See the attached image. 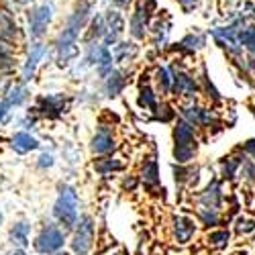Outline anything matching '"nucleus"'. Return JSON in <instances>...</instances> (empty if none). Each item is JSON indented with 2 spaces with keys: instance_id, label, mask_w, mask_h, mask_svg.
<instances>
[{
  "instance_id": "f257e3e1",
  "label": "nucleus",
  "mask_w": 255,
  "mask_h": 255,
  "mask_svg": "<svg viewBox=\"0 0 255 255\" xmlns=\"http://www.w3.org/2000/svg\"><path fill=\"white\" fill-rule=\"evenodd\" d=\"M53 215L63 225V229H74L78 225V192L72 186H63L59 190Z\"/></svg>"
},
{
  "instance_id": "f03ea898",
  "label": "nucleus",
  "mask_w": 255,
  "mask_h": 255,
  "mask_svg": "<svg viewBox=\"0 0 255 255\" xmlns=\"http://www.w3.org/2000/svg\"><path fill=\"white\" fill-rule=\"evenodd\" d=\"M212 33V37L217 39V43L223 47V49H227L229 53H233V55H241L243 53V43H241V37H239V33H241V29L237 27V25H227V27H217V29H212L210 31Z\"/></svg>"
},
{
  "instance_id": "7ed1b4c3",
  "label": "nucleus",
  "mask_w": 255,
  "mask_h": 255,
  "mask_svg": "<svg viewBox=\"0 0 255 255\" xmlns=\"http://www.w3.org/2000/svg\"><path fill=\"white\" fill-rule=\"evenodd\" d=\"M80 29H82V27H78V25H74V23H68V27L63 29V33L59 35V39H57V59H59L61 66H63V63H68L72 57L78 55L76 43H78V33H80Z\"/></svg>"
},
{
  "instance_id": "20e7f679",
  "label": "nucleus",
  "mask_w": 255,
  "mask_h": 255,
  "mask_svg": "<svg viewBox=\"0 0 255 255\" xmlns=\"http://www.w3.org/2000/svg\"><path fill=\"white\" fill-rule=\"evenodd\" d=\"M94 243V221L92 217H82L72 241V249L76 255H86Z\"/></svg>"
},
{
  "instance_id": "39448f33",
  "label": "nucleus",
  "mask_w": 255,
  "mask_h": 255,
  "mask_svg": "<svg viewBox=\"0 0 255 255\" xmlns=\"http://www.w3.org/2000/svg\"><path fill=\"white\" fill-rule=\"evenodd\" d=\"M63 247V233L55 225H47L43 231L39 233V237L35 241V249L43 255L57 253Z\"/></svg>"
},
{
  "instance_id": "423d86ee",
  "label": "nucleus",
  "mask_w": 255,
  "mask_h": 255,
  "mask_svg": "<svg viewBox=\"0 0 255 255\" xmlns=\"http://www.w3.org/2000/svg\"><path fill=\"white\" fill-rule=\"evenodd\" d=\"M51 20V8L49 6H41L37 8L31 16H29V25H31V35L33 37H41L45 33L47 25Z\"/></svg>"
},
{
  "instance_id": "0eeeda50",
  "label": "nucleus",
  "mask_w": 255,
  "mask_h": 255,
  "mask_svg": "<svg viewBox=\"0 0 255 255\" xmlns=\"http://www.w3.org/2000/svg\"><path fill=\"white\" fill-rule=\"evenodd\" d=\"M182 117L194 127H208L210 123H215V113L204 111L200 106H186V109H182Z\"/></svg>"
},
{
  "instance_id": "6e6552de",
  "label": "nucleus",
  "mask_w": 255,
  "mask_h": 255,
  "mask_svg": "<svg viewBox=\"0 0 255 255\" xmlns=\"http://www.w3.org/2000/svg\"><path fill=\"white\" fill-rule=\"evenodd\" d=\"M194 233H196L194 221H190L186 217H176L174 219V235H176V241L180 245L190 243V239L194 237Z\"/></svg>"
},
{
  "instance_id": "1a4fd4ad",
  "label": "nucleus",
  "mask_w": 255,
  "mask_h": 255,
  "mask_svg": "<svg viewBox=\"0 0 255 255\" xmlns=\"http://www.w3.org/2000/svg\"><path fill=\"white\" fill-rule=\"evenodd\" d=\"M174 90L182 96H194L198 92V84L192 76H188L184 72H176L174 74Z\"/></svg>"
},
{
  "instance_id": "9d476101",
  "label": "nucleus",
  "mask_w": 255,
  "mask_h": 255,
  "mask_svg": "<svg viewBox=\"0 0 255 255\" xmlns=\"http://www.w3.org/2000/svg\"><path fill=\"white\" fill-rule=\"evenodd\" d=\"M174 141L176 145H196L194 141V125L186 121L182 117V121H178L176 129H174Z\"/></svg>"
},
{
  "instance_id": "9b49d317",
  "label": "nucleus",
  "mask_w": 255,
  "mask_h": 255,
  "mask_svg": "<svg viewBox=\"0 0 255 255\" xmlns=\"http://www.w3.org/2000/svg\"><path fill=\"white\" fill-rule=\"evenodd\" d=\"M147 23H149V10L143 8V2L139 0L137 10H135L133 20H131V33H133V37H135V39H143V37H145Z\"/></svg>"
},
{
  "instance_id": "f8f14e48",
  "label": "nucleus",
  "mask_w": 255,
  "mask_h": 255,
  "mask_svg": "<svg viewBox=\"0 0 255 255\" xmlns=\"http://www.w3.org/2000/svg\"><path fill=\"white\" fill-rule=\"evenodd\" d=\"M92 151L98 155H106V153H113L115 151V139L111 135V131L100 129L94 139H92Z\"/></svg>"
},
{
  "instance_id": "ddd939ff",
  "label": "nucleus",
  "mask_w": 255,
  "mask_h": 255,
  "mask_svg": "<svg viewBox=\"0 0 255 255\" xmlns=\"http://www.w3.org/2000/svg\"><path fill=\"white\" fill-rule=\"evenodd\" d=\"M200 204L202 206H210V208H221V204H223V188H221V184L217 180H212L210 186L202 192Z\"/></svg>"
},
{
  "instance_id": "4468645a",
  "label": "nucleus",
  "mask_w": 255,
  "mask_h": 255,
  "mask_svg": "<svg viewBox=\"0 0 255 255\" xmlns=\"http://www.w3.org/2000/svg\"><path fill=\"white\" fill-rule=\"evenodd\" d=\"M43 55H45V47L41 45V43H35V45L31 47V53H29V57H27L25 70H23V80H25V82H29V80L33 78V74H35V70H37V66H39V61L43 59Z\"/></svg>"
},
{
  "instance_id": "2eb2a0df",
  "label": "nucleus",
  "mask_w": 255,
  "mask_h": 255,
  "mask_svg": "<svg viewBox=\"0 0 255 255\" xmlns=\"http://www.w3.org/2000/svg\"><path fill=\"white\" fill-rule=\"evenodd\" d=\"M63 96H43L39 100V111H43L45 115H51V117H57L61 111H63Z\"/></svg>"
},
{
  "instance_id": "dca6fc26",
  "label": "nucleus",
  "mask_w": 255,
  "mask_h": 255,
  "mask_svg": "<svg viewBox=\"0 0 255 255\" xmlns=\"http://www.w3.org/2000/svg\"><path fill=\"white\" fill-rule=\"evenodd\" d=\"M39 143L35 137H31L29 133H16L12 137V149L18 151V153H29L33 149H37Z\"/></svg>"
},
{
  "instance_id": "f3484780",
  "label": "nucleus",
  "mask_w": 255,
  "mask_h": 255,
  "mask_svg": "<svg viewBox=\"0 0 255 255\" xmlns=\"http://www.w3.org/2000/svg\"><path fill=\"white\" fill-rule=\"evenodd\" d=\"M29 233H31V225L25 223V221H20V223H16V225L12 227L10 239H12V243H16L20 249H25V247L29 245Z\"/></svg>"
},
{
  "instance_id": "a211bd4d",
  "label": "nucleus",
  "mask_w": 255,
  "mask_h": 255,
  "mask_svg": "<svg viewBox=\"0 0 255 255\" xmlns=\"http://www.w3.org/2000/svg\"><path fill=\"white\" fill-rule=\"evenodd\" d=\"M125 88V76L121 72H111L106 76V94L109 96H119Z\"/></svg>"
},
{
  "instance_id": "6ab92c4d",
  "label": "nucleus",
  "mask_w": 255,
  "mask_h": 255,
  "mask_svg": "<svg viewBox=\"0 0 255 255\" xmlns=\"http://www.w3.org/2000/svg\"><path fill=\"white\" fill-rule=\"evenodd\" d=\"M239 37H241V43H243L245 51H247L251 57H255V25H245V27L241 29Z\"/></svg>"
},
{
  "instance_id": "aec40b11",
  "label": "nucleus",
  "mask_w": 255,
  "mask_h": 255,
  "mask_svg": "<svg viewBox=\"0 0 255 255\" xmlns=\"http://www.w3.org/2000/svg\"><path fill=\"white\" fill-rule=\"evenodd\" d=\"M243 161H245V157H229V159H223V163H221L223 178L225 180H233V178H235L237 172H239V167L243 165Z\"/></svg>"
},
{
  "instance_id": "412c9836",
  "label": "nucleus",
  "mask_w": 255,
  "mask_h": 255,
  "mask_svg": "<svg viewBox=\"0 0 255 255\" xmlns=\"http://www.w3.org/2000/svg\"><path fill=\"white\" fill-rule=\"evenodd\" d=\"M143 182L149 186H157L159 184V172H157V161L155 157H151L143 165Z\"/></svg>"
},
{
  "instance_id": "4be33fe9",
  "label": "nucleus",
  "mask_w": 255,
  "mask_h": 255,
  "mask_svg": "<svg viewBox=\"0 0 255 255\" xmlns=\"http://www.w3.org/2000/svg\"><path fill=\"white\" fill-rule=\"evenodd\" d=\"M196 155V145H176L174 147V157L178 163H188Z\"/></svg>"
},
{
  "instance_id": "5701e85b",
  "label": "nucleus",
  "mask_w": 255,
  "mask_h": 255,
  "mask_svg": "<svg viewBox=\"0 0 255 255\" xmlns=\"http://www.w3.org/2000/svg\"><path fill=\"white\" fill-rule=\"evenodd\" d=\"M157 84L163 94L174 90V74L169 72V68H159L157 70Z\"/></svg>"
},
{
  "instance_id": "b1692460",
  "label": "nucleus",
  "mask_w": 255,
  "mask_h": 255,
  "mask_svg": "<svg viewBox=\"0 0 255 255\" xmlns=\"http://www.w3.org/2000/svg\"><path fill=\"white\" fill-rule=\"evenodd\" d=\"M204 45V35H188L186 39H182L180 41V45H178V49H182V51H196V49H200Z\"/></svg>"
},
{
  "instance_id": "393cba45",
  "label": "nucleus",
  "mask_w": 255,
  "mask_h": 255,
  "mask_svg": "<svg viewBox=\"0 0 255 255\" xmlns=\"http://www.w3.org/2000/svg\"><path fill=\"white\" fill-rule=\"evenodd\" d=\"M198 217L206 227H215V225H219V208H210V206H202L200 204Z\"/></svg>"
},
{
  "instance_id": "a878e982",
  "label": "nucleus",
  "mask_w": 255,
  "mask_h": 255,
  "mask_svg": "<svg viewBox=\"0 0 255 255\" xmlns=\"http://www.w3.org/2000/svg\"><path fill=\"white\" fill-rule=\"evenodd\" d=\"M94 167H96V172H98V174L106 176V174H111V172H117V169H121L123 163L117 161V159H100L98 163H94Z\"/></svg>"
},
{
  "instance_id": "bb28decb",
  "label": "nucleus",
  "mask_w": 255,
  "mask_h": 255,
  "mask_svg": "<svg viewBox=\"0 0 255 255\" xmlns=\"http://www.w3.org/2000/svg\"><path fill=\"white\" fill-rule=\"evenodd\" d=\"M139 104H141V106H145V109H151V111H155V109H157V104H155V94H153V90H151L149 86H143V88H141Z\"/></svg>"
},
{
  "instance_id": "cd10ccee",
  "label": "nucleus",
  "mask_w": 255,
  "mask_h": 255,
  "mask_svg": "<svg viewBox=\"0 0 255 255\" xmlns=\"http://www.w3.org/2000/svg\"><path fill=\"white\" fill-rule=\"evenodd\" d=\"M208 243L217 249H223L227 243H229V233L227 231H215L208 235Z\"/></svg>"
},
{
  "instance_id": "c85d7f7f",
  "label": "nucleus",
  "mask_w": 255,
  "mask_h": 255,
  "mask_svg": "<svg viewBox=\"0 0 255 255\" xmlns=\"http://www.w3.org/2000/svg\"><path fill=\"white\" fill-rule=\"evenodd\" d=\"M137 53V49H135V45H131V43H121L119 47H117V61H127L129 57H133Z\"/></svg>"
},
{
  "instance_id": "c756f323",
  "label": "nucleus",
  "mask_w": 255,
  "mask_h": 255,
  "mask_svg": "<svg viewBox=\"0 0 255 255\" xmlns=\"http://www.w3.org/2000/svg\"><path fill=\"white\" fill-rule=\"evenodd\" d=\"M10 106H18L20 102L25 100V88H20V86H14V88H10V92H8V96L4 98Z\"/></svg>"
},
{
  "instance_id": "7c9ffc66",
  "label": "nucleus",
  "mask_w": 255,
  "mask_h": 255,
  "mask_svg": "<svg viewBox=\"0 0 255 255\" xmlns=\"http://www.w3.org/2000/svg\"><path fill=\"white\" fill-rule=\"evenodd\" d=\"M241 167H243V178H245L247 182H255V165H253L249 159H245Z\"/></svg>"
},
{
  "instance_id": "2f4dec72",
  "label": "nucleus",
  "mask_w": 255,
  "mask_h": 255,
  "mask_svg": "<svg viewBox=\"0 0 255 255\" xmlns=\"http://www.w3.org/2000/svg\"><path fill=\"white\" fill-rule=\"evenodd\" d=\"M253 229H255V223L247 221V219H241L239 225H237V233H241V235H243V233H251Z\"/></svg>"
},
{
  "instance_id": "473e14b6",
  "label": "nucleus",
  "mask_w": 255,
  "mask_h": 255,
  "mask_svg": "<svg viewBox=\"0 0 255 255\" xmlns=\"http://www.w3.org/2000/svg\"><path fill=\"white\" fill-rule=\"evenodd\" d=\"M53 165V157L49 153H43L39 157V167H51Z\"/></svg>"
},
{
  "instance_id": "72a5a7b5",
  "label": "nucleus",
  "mask_w": 255,
  "mask_h": 255,
  "mask_svg": "<svg viewBox=\"0 0 255 255\" xmlns=\"http://www.w3.org/2000/svg\"><path fill=\"white\" fill-rule=\"evenodd\" d=\"M245 153L251 155V157H255V139H249L245 143Z\"/></svg>"
},
{
  "instance_id": "f704fd0d",
  "label": "nucleus",
  "mask_w": 255,
  "mask_h": 255,
  "mask_svg": "<svg viewBox=\"0 0 255 255\" xmlns=\"http://www.w3.org/2000/svg\"><path fill=\"white\" fill-rule=\"evenodd\" d=\"M178 2L184 6V8H192L196 4V0H178Z\"/></svg>"
},
{
  "instance_id": "c9c22d12",
  "label": "nucleus",
  "mask_w": 255,
  "mask_h": 255,
  "mask_svg": "<svg viewBox=\"0 0 255 255\" xmlns=\"http://www.w3.org/2000/svg\"><path fill=\"white\" fill-rule=\"evenodd\" d=\"M12 255H25V251H23V249H20V251H14Z\"/></svg>"
},
{
  "instance_id": "e433bc0d",
  "label": "nucleus",
  "mask_w": 255,
  "mask_h": 255,
  "mask_svg": "<svg viewBox=\"0 0 255 255\" xmlns=\"http://www.w3.org/2000/svg\"><path fill=\"white\" fill-rule=\"evenodd\" d=\"M16 2H18V4H27V2H29V0H16Z\"/></svg>"
},
{
  "instance_id": "4c0bfd02",
  "label": "nucleus",
  "mask_w": 255,
  "mask_h": 255,
  "mask_svg": "<svg viewBox=\"0 0 255 255\" xmlns=\"http://www.w3.org/2000/svg\"><path fill=\"white\" fill-rule=\"evenodd\" d=\"M119 2H121V4H125V2H127V0H119Z\"/></svg>"
},
{
  "instance_id": "58836bf2",
  "label": "nucleus",
  "mask_w": 255,
  "mask_h": 255,
  "mask_svg": "<svg viewBox=\"0 0 255 255\" xmlns=\"http://www.w3.org/2000/svg\"><path fill=\"white\" fill-rule=\"evenodd\" d=\"M57 255H68V253H57Z\"/></svg>"
},
{
  "instance_id": "ea45409f",
  "label": "nucleus",
  "mask_w": 255,
  "mask_h": 255,
  "mask_svg": "<svg viewBox=\"0 0 255 255\" xmlns=\"http://www.w3.org/2000/svg\"><path fill=\"white\" fill-rule=\"evenodd\" d=\"M0 223H2V215H0Z\"/></svg>"
},
{
  "instance_id": "a19ab883",
  "label": "nucleus",
  "mask_w": 255,
  "mask_h": 255,
  "mask_svg": "<svg viewBox=\"0 0 255 255\" xmlns=\"http://www.w3.org/2000/svg\"><path fill=\"white\" fill-rule=\"evenodd\" d=\"M253 115H255V109H253Z\"/></svg>"
}]
</instances>
